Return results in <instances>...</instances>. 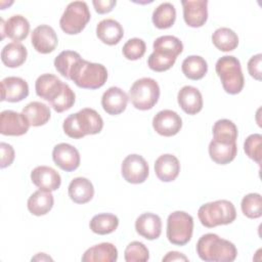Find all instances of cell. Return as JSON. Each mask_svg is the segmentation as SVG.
<instances>
[{"label":"cell","mask_w":262,"mask_h":262,"mask_svg":"<svg viewBox=\"0 0 262 262\" xmlns=\"http://www.w3.org/2000/svg\"><path fill=\"white\" fill-rule=\"evenodd\" d=\"M237 154L236 142H220L212 139L209 144V155L210 158L219 165L229 164L234 160Z\"/></svg>","instance_id":"obj_27"},{"label":"cell","mask_w":262,"mask_h":262,"mask_svg":"<svg viewBox=\"0 0 262 262\" xmlns=\"http://www.w3.org/2000/svg\"><path fill=\"white\" fill-rule=\"evenodd\" d=\"M21 113L28 119L30 125L34 127L45 125L51 117L49 106L40 101H32L28 103L23 108Z\"/></svg>","instance_id":"obj_30"},{"label":"cell","mask_w":262,"mask_h":262,"mask_svg":"<svg viewBox=\"0 0 262 262\" xmlns=\"http://www.w3.org/2000/svg\"><path fill=\"white\" fill-rule=\"evenodd\" d=\"M242 211L245 216L251 219L260 218L262 215V198L259 193H248L246 194L241 204Z\"/></svg>","instance_id":"obj_37"},{"label":"cell","mask_w":262,"mask_h":262,"mask_svg":"<svg viewBox=\"0 0 262 262\" xmlns=\"http://www.w3.org/2000/svg\"><path fill=\"white\" fill-rule=\"evenodd\" d=\"M30 123L23 113L5 110L0 114V133L7 136H20L28 132Z\"/></svg>","instance_id":"obj_11"},{"label":"cell","mask_w":262,"mask_h":262,"mask_svg":"<svg viewBox=\"0 0 262 262\" xmlns=\"http://www.w3.org/2000/svg\"><path fill=\"white\" fill-rule=\"evenodd\" d=\"M261 63H262V54L258 53L256 55H253L249 61H248V72L255 80L260 81L261 80Z\"/></svg>","instance_id":"obj_42"},{"label":"cell","mask_w":262,"mask_h":262,"mask_svg":"<svg viewBox=\"0 0 262 262\" xmlns=\"http://www.w3.org/2000/svg\"><path fill=\"white\" fill-rule=\"evenodd\" d=\"M70 80L80 88L98 89L105 84L107 71L103 64L90 62L81 57L74 64L70 73Z\"/></svg>","instance_id":"obj_4"},{"label":"cell","mask_w":262,"mask_h":262,"mask_svg":"<svg viewBox=\"0 0 262 262\" xmlns=\"http://www.w3.org/2000/svg\"><path fill=\"white\" fill-rule=\"evenodd\" d=\"M212 42L220 51H232L238 45V37L234 31L229 28H219L212 35Z\"/></svg>","instance_id":"obj_32"},{"label":"cell","mask_w":262,"mask_h":262,"mask_svg":"<svg viewBox=\"0 0 262 262\" xmlns=\"http://www.w3.org/2000/svg\"><path fill=\"white\" fill-rule=\"evenodd\" d=\"M118 259V250L111 243H101L85 251L83 262H115Z\"/></svg>","instance_id":"obj_26"},{"label":"cell","mask_w":262,"mask_h":262,"mask_svg":"<svg viewBox=\"0 0 262 262\" xmlns=\"http://www.w3.org/2000/svg\"><path fill=\"white\" fill-rule=\"evenodd\" d=\"M69 196L76 204H86L94 195V187L85 177H76L69 184Z\"/></svg>","instance_id":"obj_25"},{"label":"cell","mask_w":262,"mask_h":262,"mask_svg":"<svg viewBox=\"0 0 262 262\" xmlns=\"http://www.w3.org/2000/svg\"><path fill=\"white\" fill-rule=\"evenodd\" d=\"M193 231V218L186 212L175 211L167 219V238L176 246L186 245Z\"/></svg>","instance_id":"obj_9"},{"label":"cell","mask_w":262,"mask_h":262,"mask_svg":"<svg viewBox=\"0 0 262 262\" xmlns=\"http://www.w3.org/2000/svg\"><path fill=\"white\" fill-rule=\"evenodd\" d=\"M103 128V120L93 108L85 107L66 118L62 124L64 133L74 139L99 133Z\"/></svg>","instance_id":"obj_1"},{"label":"cell","mask_w":262,"mask_h":262,"mask_svg":"<svg viewBox=\"0 0 262 262\" xmlns=\"http://www.w3.org/2000/svg\"><path fill=\"white\" fill-rule=\"evenodd\" d=\"M155 172L161 181L171 182L177 178L180 172V163L171 154L162 155L155 162Z\"/></svg>","instance_id":"obj_23"},{"label":"cell","mask_w":262,"mask_h":262,"mask_svg":"<svg viewBox=\"0 0 262 262\" xmlns=\"http://www.w3.org/2000/svg\"><path fill=\"white\" fill-rule=\"evenodd\" d=\"M27 48L18 42L6 44L1 51V60L8 68L20 67L27 59Z\"/></svg>","instance_id":"obj_29"},{"label":"cell","mask_w":262,"mask_h":262,"mask_svg":"<svg viewBox=\"0 0 262 262\" xmlns=\"http://www.w3.org/2000/svg\"><path fill=\"white\" fill-rule=\"evenodd\" d=\"M119 225V219L111 213H100L92 217L89 226L90 229L97 234L104 235L114 232Z\"/></svg>","instance_id":"obj_33"},{"label":"cell","mask_w":262,"mask_h":262,"mask_svg":"<svg viewBox=\"0 0 262 262\" xmlns=\"http://www.w3.org/2000/svg\"><path fill=\"white\" fill-rule=\"evenodd\" d=\"M54 199L51 191L38 189L28 200V210L35 216L47 214L53 207Z\"/></svg>","instance_id":"obj_28"},{"label":"cell","mask_w":262,"mask_h":262,"mask_svg":"<svg viewBox=\"0 0 262 262\" xmlns=\"http://www.w3.org/2000/svg\"><path fill=\"white\" fill-rule=\"evenodd\" d=\"M124 258L126 262H145L149 259V252L144 244L134 241L126 247Z\"/></svg>","instance_id":"obj_39"},{"label":"cell","mask_w":262,"mask_h":262,"mask_svg":"<svg viewBox=\"0 0 262 262\" xmlns=\"http://www.w3.org/2000/svg\"><path fill=\"white\" fill-rule=\"evenodd\" d=\"M223 89L229 94L239 93L245 84L239 60L233 55L221 56L215 66Z\"/></svg>","instance_id":"obj_6"},{"label":"cell","mask_w":262,"mask_h":262,"mask_svg":"<svg viewBox=\"0 0 262 262\" xmlns=\"http://www.w3.org/2000/svg\"><path fill=\"white\" fill-rule=\"evenodd\" d=\"M96 36L106 45H116L123 38L124 30L116 19L104 18L96 26Z\"/></svg>","instance_id":"obj_24"},{"label":"cell","mask_w":262,"mask_h":262,"mask_svg":"<svg viewBox=\"0 0 262 262\" xmlns=\"http://www.w3.org/2000/svg\"><path fill=\"white\" fill-rule=\"evenodd\" d=\"M181 70L186 78L196 81L207 74L208 63L200 55H189L182 61Z\"/></svg>","instance_id":"obj_31"},{"label":"cell","mask_w":262,"mask_h":262,"mask_svg":"<svg viewBox=\"0 0 262 262\" xmlns=\"http://www.w3.org/2000/svg\"><path fill=\"white\" fill-rule=\"evenodd\" d=\"M92 4L96 12H98L99 14H103L112 11L113 8L116 6L117 1L116 0H93Z\"/></svg>","instance_id":"obj_44"},{"label":"cell","mask_w":262,"mask_h":262,"mask_svg":"<svg viewBox=\"0 0 262 262\" xmlns=\"http://www.w3.org/2000/svg\"><path fill=\"white\" fill-rule=\"evenodd\" d=\"M121 172L123 178L132 184H139L146 180L149 168L145 159L140 155L127 156L121 166Z\"/></svg>","instance_id":"obj_10"},{"label":"cell","mask_w":262,"mask_h":262,"mask_svg":"<svg viewBox=\"0 0 262 262\" xmlns=\"http://www.w3.org/2000/svg\"><path fill=\"white\" fill-rule=\"evenodd\" d=\"M52 159L56 166L66 172L75 171L80 166V154L69 143H58L53 147Z\"/></svg>","instance_id":"obj_13"},{"label":"cell","mask_w":262,"mask_h":262,"mask_svg":"<svg viewBox=\"0 0 262 262\" xmlns=\"http://www.w3.org/2000/svg\"><path fill=\"white\" fill-rule=\"evenodd\" d=\"M63 82L52 74H43L38 77L35 83L36 94L44 100L52 101L63 88Z\"/></svg>","instance_id":"obj_20"},{"label":"cell","mask_w":262,"mask_h":262,"mask_svg":"<svg viewBox=\"0 0 262 262\" xmlns=\"http://www.w3.org/2000/svg\"><path fill=\"white\" fill-rule=\"evenodd\" d=\"M154 51L147 59V66L155 72H165L172 68L177 56L183 50V44L175 36L164 35L154 41Z\"/></svg>","instance_id":"obj_2"},{"label":"cell","mask_w":262,"mask_h":262,"mask_svg":"<svg viewBox=\"0 0 262 262\" xmlns=\"http://www.w3.org/2000/svg\"><path fill=\"white\" fill-rule=\"evenodd\" d=\"M75 99H76L75 92L71 89V87L68 84L64 83L63 88L59 93V95L49 103L56 113H62L64 111L70 110L74 105Z\"/></svg>","instance_id":"obj_38"},{"label":"cell","mask_w":262,"mask_h":262,"mask_svg":"<svg viewBox=\"0 0 262 262\" xmlns=\"http://www.w3.org/2000/svg\"><path fill=\"white\" fill-rule=\"evenodd\" d=\"M215 140L225 143L235 142L237 138V128L235 124L227 119L218 120L212 129Z\"/></svg>","instance_id":"obj_35"},{"label":"cell","mask_w":262,"mask_h":262,"mask_svg":"<svg viewBox=\"0 0 262 262\" xmlns=\"http://www.w3.org/2000/svg\"><path fill=\"white\" fill-rule=\"evenodd\" d=\"M183 18L187 26L191 28L203 27L208 19L207 0H182Z\"/></svg>","instance_id":"obj_15"},{"label":"cell","mask_w":262,"mask_h":262,"mask_svg":"<svg viewBox=\"0 0 262 262\" xmlns=\"http://www.w3.org/2000/svg\"><path fill=\"white\" fill-rule=\"evenodd\" d=\"M29 95L28 83L19 77H6L1 81V100L18 102Z\"/></svg>","instance_id":"obj_17"},{"label":"cell","mask_w":262,"mask_h":262,"mask_svg":"<svg viewBox=\"0 0 262 262\" xmlns=\"http://www.w3.org/2000/svg\"><path fill=\"white\" fill-rule=\"evenodd\" d=\"M90 17L91 14L86 2L73 1L66 7L59 19V26L66 34L76 35L85 29Z\"/></svg>","instance_id":"obj_8"},{"label":"cell","mask_w":262,"mask_h":262,"mask_svg":"<svg viewBox=\"0 0 262 262\" xmlns=\"http://www.w3.org/2000/svg\"><path fill=\"white\" fill-rule=\"evenodd\" d=\"M159 98L160 86L152 78L144 77L136 80L129 90V99L134 107L140 111L152 108Z\"/></svg>","instance_id":"obj_7"},{"label":"cell","mask_w":262,"mask_h":262,"mask_svg":"<svg viewBox=\"0 0 262 262\" xmlns=\"http://www.w3.org/2000/svg\"><path fill=\"white\" fill-rule=\"evenodd\" d=\"M177 101L182 111L188 115H195L203 108V96L193 86H183L178 92Z\"/></svg>","instance_id":"obj_22"},{"label":"cell","mask_w":262,"mask_h":262,"mask_svg":"<svg viewBox=\"0 0 262 262\" xmlns=\"http://www.w3.org/2000/svg\"><path fill=\"white\" fill-rule=\"evenodd\" d=\"M0 150H1V163L0 167L6 168L10 166L14 160V149L13 147L5 142L0 143Z\"/></svg>","instance_id":"obj_43"},{"label":"cell","mask_w":262,"mask_h":262,"mask_svg":"<svg viewBox=\"0 0 262 262\" xmlns=\"http://www.w3.org/2000/svg\"><path fill=\"white\" fill-rule=\"evenodd\" d=\"M32 182L40 189L53 191L61 184L60 175L51 167L38 166L31 172Z\"/></svg>","instance_id":"obj_18"},{"label":"cell","mask_w":262,"mask_h":262,"mask_svg":"<svg viewBox=\"0 0 262 262\" xmlns=\"http://www.w3.org/2000/svg\"><path fill=\"white\" fill-rule=\"evenodd\" d=\"M188 261V258L186 256H184L182 253L176 252V251H172L166 254V256L163 258V262H167V261Z\"/></svg>","instance_id":"obj_45"},{"label":"cell","mask_w":262,"mask_h":262,"mask_svg":"<svg viewBox=\"0 0 262 262\" xmlns=\"http://www.w3.org/2000/svg\"><path fill=\"white\" fill-rule=\"evenodd\" d=\"M198 217L205 227L213 228L232 223L235 220L236 211L231 202L218 200L202 205L198 211Z\"/></svg>","instance_id":"obj_5"},{"label":"cell","mask_w":262,"mask_h":262,"mask_svg":"<svg viewBox=\"0 0 262 262\" xmlns=\"http://www.w3.org/2000/svg\"><path fill=\"white\" fill-rule=\"evenodd\" d=\"M199 257L208 262H231L237 255L235 246L215 233H206L196 243Z\"/></svg>","instance_id":"obj_3"},{"label":"cell","mask_w":262,"mask_h":262,"mask_svg":"<svg viewBox=\"0 0 262 262\" xmlns=\"http://www.w3.org/2000/svg\"><path fill=\"white\" fill-rule=\"evenodd\" d=\"M81 58V55L72 50L61 51L54 59V67L56 71L64 78L70 80V73L77 60Z\"/></svg>","instance_id":"obj_36"},{"label":"cell","mask_w":262,"mask_h":262,"mask_svg":"<svg viewBox=\"0 0 262 262\" xmlns=\"http://www.w3.org/2000/svg\"><path fill=\"white\" fill-rule=\"evenodd\" d=\"M31 42L37 52L47 54L56 48L58 39L52 27L48 25H40L33 30Z\"/></svg>","instance_id":"obj_14"},{"label":"cell","mask_w":262,"mask_h":262,"mask_svg":"<svg viewBox=\"0 0 262 262\" xmlns=\"http://www.w3.org/2000/svg\"><path fill=\"white\" fill-rule=\"evenodd\" d=\"M155 27L158 29H168L172 27L176 19V9L170 2L160 4L152 12L151 16Z\"/></svg>","instance_id":"obj_34"},{"label":"cell","mask_w":262,"mask_h":262,"mask_svg":"<svg viewBox=\"0 0 262 262\" xmlns=\"http://www.w3.org/2000/svg\"><path fill=\"white\" fill-rule=\"evenodd\" d=\"M1 40L5 36L10 38L14 42H19L26 39L30 32V23L29 20L20 15L14 14L10 16L6 21L1 18Z\"/></svg>","instance_id":"obj_16"},{"label":"cell","mask_w":262,"mask_h":262,"mask_svg":"<svg viewBox=\"0 0 262 262\" xmlns=\"http://www.w3.org/2000/svg\"><path fill=\"white\" fill-rule=\"evenodd\" d=\"M135 229L139 235L146 239H157L162 232V220L157 214L143 213L137 217Z\"/></svg>","instance_id":"obj_21"},{"label":"cell","mask_w":262,"mask_h":262,"mask_svg":"<svg viewBox=\"0 0 262 262\" xmlns=\"http://www.w3.org/2000/svg\"><path fill=\"white\" fill-rule=\"evenodd\" d=\"M38 259H41V260H43V259H45V260H52L50 257L46 256L44 253H39L36 257L32 258V260H38Z\"/></svg>","instance_id":"obj_46"},{"label":"cell","mask_w":262,"mask_h":262,"mask_svg":"<svg viewBox=\"0 0 262 262\" xmlns=\"http://www.w3.org/2000/svg\"><path fill=\"white\" fill-rule=\"evenodd\" d=\"M244 149L250 159L260 164L262 158V135L258 133L249 135L244 142Z\"/></svg>","instance_id":"obj_40"},{"label":"cell","mask_w":262,"mask_h":262,"mask_svg":"<svg viewBox=\"0 0 262 262\" xmlns=\"http://www.w3.org/2000/svg\"><path fill=\"white\" fill-rule=\"evenodd\" d=\"M129 100L127 93L119 87H110L101 97V105L108 115L117 116L123 113Z\"/></svg>","instance_id":"obj_19"},{"label":"cell","mask_w":262,"mask_h":262,"mask_svg":"<svg viewBox=\"0 0 262 262\" xmlns=\"http://www.w3.org/2000/svg\"><path fill=\"white\" fill-rule=\"evenodd\" d=\"M146 51L145 42L139 38L129 39L123 46V55L129 60H137L141 58Z\"/></svg>","instance_id":"obj_41"},{"label":"cell","mask_w":262,"mask_h":262,"mask_svg":"<svg viewBox=\"0 0 262 262\" xmlns=\"http://www.w3.org/2000/svg\"><path fill=\"white\" fill-rule=\"evenodd\" d=\"M152 127L158 134L170 137L176 135L180 131L182 127V120L176 112L163 110L154 117Z\"/></svg>","instance_id":"obj_12"}]
</instances>
